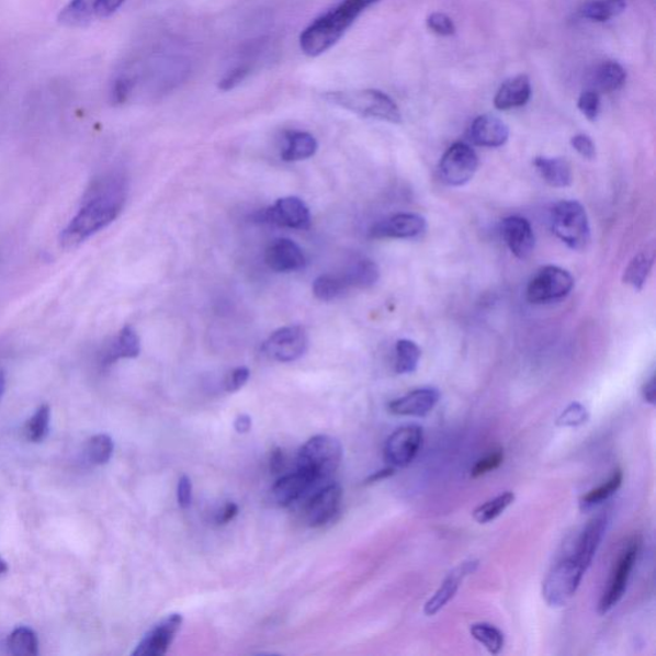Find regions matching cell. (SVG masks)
Instances as JSON below:
<instances>
[{
	"instance_id": "obj_1",
	"label": "cell",
	"mask_w": 656,
	"mask_h": 656,
	"mask_svg": "<svg viewBox=\"0 0 656 656\" xmlns=\"http://www.w3.org/2000/svg\"><path fill=\"white\" fill-rule=\"evenodd\" d=\"M126 202L125 180L111 174L97 180L82 197L81 208L60 235L66 248L79 246L121 215Z\"/></svg>"
},
{
	"instance_id": "obj_2",
	"label": "cell",
	"mask_w": 656,
	"mask_h": 656,
	"mask_svg": "<svg viewBox=\"0 0 656 656\" xmlns=\"http://www.w3.org/2000/svg\"><path fill=\"white\" fill-rule=\"evenodd\" d=\"M378 2L380 0H342L332 10L313 21L299 37L304 55L310 58L325 55L342 39L365 11Z\"/></svg>"
},
{
	"instance_id": "obj_3",
	"label": "cell",
	"mask_w": 656,
	"mask_h": 656,
	"mask_svg": "<svg viewBox=\"0 0 656 656\" xmlns=\"http://www.w3.org/2000/svg\"><path fill=\"white\" fill-rule=\"evenodd\" d=\"M324 99L328 104L339 106L341 110L364 118L385 121L396 125L401 122L399 106L384 91L376 89L335 90L327 91Z\"/></svg>"
},
{
	"instance_id": "obj_4",
	"label": "cell",
	"mask_w": 656,
	"mask_h": 656,
	"mask_svg": "<svg viewBox=\"0 0 656 656\" xmlns=\"http://www.w3.org/2000/svg\"><path fill=\"white\" fill-rule=\"evenodd\" d=\"M342 446L339 440L327 434L309 439L297 455V470L316 483L330 478L340 467Z\"/></svg>"
},
{
	"instance_id": "obj_5",
	"label": "cell",
	"mask_w": 656,
	"mask_h": 656,
	"mask_svg": "<svg viewBox=\"0 0 656 656\" xmlns=\"http://www.w3.org/2000/svg\"><path fill=\"white\" fill-rule=\"evenodd\" d=\"M552 228L556 238L574 250H584L591 240L589 217L581 203L563 201L552 212Z\"/></svg>"
},
{
	"instance_id": "obj_6",
	"label": "cell",
	"mask_w": 656,
	"mask_h": 656,
	"mask_svg": "<svg viewBox=\"0 0 656 656\" xmlns=\"http://www.w3.org/2000/svg\"><path fill=\"white\" fill-rule=\"evenodd\" d=\"M586 569L574 556L555 564L543 584V598L552 608H563L575 598Z\"/></svg>"
},
{
	"instance_id": "obj_7",
	"label": "cell",
	"mask_w": 656,
	"mask_h": 656,
	"mask_svg": "<svg viewBox=\"0 0 656 656\" xmlns=\"http://www.w3.org/2000/svg\"><path fill=\"white\" fill-rule=\"evenodd\" d=\"M641 544L643 543L640 536H632L618 555L607 589L599 602L600 614H607L622 600L638 559Z\"/></svg>"
},
{
	"instance_id": "obj_8",
	"label": "cell",
	"mask_w": 656,
	"mask_h": 656,
	"mask_svg": "<svg viewBox=\"0 0 656 656\" xmlns=\"http://www.w3.org/2000/svg\"><path fill=\"white\" fill-rule=\"evenodd\" d=\"M575 286L572 274L556 265H546L533 276L528 286L531 304H545L564 299Z\"/></svg>"
},
{
	"instance_id": "obj_9",
	"label": "cell",
	"mask_w": 656,
	"mask_h": 656,
	"mask_svg": "<svg viewBox=\"0 0 656 656\" xmlns=\"http://www.w3.org/2000/svg\"><path fill=\"white\" fill-rule=\"evenodd\" d=\"M478 157L468 144L455 143L442 156L439 163V177L445 185L463 186L475 177Z\"/></svg>"
},
{
	"instance_id": "obj_10",
	"label": "cell",
	"mask_w": 656,
	"mask_h": 656,
	"mask_svg": "<svg viewBox=\"0 0 656 656\" xmlns=\"http://www.w3.org/2000/svg\"><path fill=\"white\" fill-rule=\"evenodd\" d=\"M308 347V333L302 326H286L274 331L264 341L262 350L272 361L290 363L301 360Z\"/></svg>"
},
{
	"instance_id": "obj_11",
	"label": "cell",
	"mask_w": 656,
	"mask_h": 656,
	"mask_svg": "<svg viewBox=\"0 0 656 656\" xmlns=\"http://www.w3.org/2000/svg\"><path fill=\"white\" fill-rule=\"evenodd\" d=\"M126 0H71L58 14L59 24L83 27L113 16Z\"/></svg>"
},
{
	"instance_id": "obj_12",
	"label": "cell",
	"mask_w": 656,
	"mask_h": 656,
	"mask_svg": "<svg viewBox=\"0 0 656 656\" xmlns=\"http://www.w3.org/2000/svg\"><path fill=\"white\" fill-rule=\"evenodd\" d=\"M423 444V430L419 426H404L387 439L384 455L385 461L394 468L408 467L415 462Z\"/></svg>"
},
{
	"instance_id": "obj_13",
	"label": "cell",
	"mask_w": 656,
	"mask_h": 656,
	"mask_svg": "<svg viewBox=\"0 0 656 656\" xmlns=\"http://www.w3.org/2000/svg\"><path fill=\"white\" fill-rule=\"evenodd\" d=\"M257 220L293 230H308L312 217L307 204L301 197H281L272 207L258 213Z\"/></svg>"
},
{
	"instance_id": "obj_14",
	"label": "cell",
	"mask_w": 656,
	"mask_h": 656,
	"mask_svg": "<svg viewBox=\"0 0 656 656\" xmlns=\"http://www.w3.org/2000/svg\"><path fill=\"white\" fill-rule=\"evenodd\" d=\"M184 618L181 614L167 615L152 627L136 646L134 656H162L169 652Z\"/></svg>"
},
{
	"instance_id": "obj_15",
	"label": "cell",
	"mask_w": 656,
	"mask_h": 656,
	"mask_svg": "<svg viewBox=\"0 0 656 656\" xmlns=\"http://www.w3.org/2000/svg\"><path fill=\"white\" fill-rule=\"evenodd\" d=\"M426 219L415 213H400L381 220L371 228L375 239H415L426 231Z\"/></svg>"
},
{
	"instance_id": "obj_16",
	"label": "cell",
	"mask_w": 656,
	"mask_h": 656,
	"mask_svg": "<svg viewBox=\"0 0 656 656\" xmlns=\"http://www.w3.org/2000/svg\"><path fill=\"white\" fill-rule=\"evenodd\" d=\"M342 500V488L331 484L319 490L305 507V521L310 528H323L338 514Z\"/></svg>"
},
{
	"instance_id": "obj_17",
	"label": "cell",
	"mask_w": 656,
	"mask_h": 656,
	"mask_svg": "<svg viewBox=\"0 0 656 656\" xmlns=\"http://www.w3.org/2000/svg\"><path fill=\"white\" fill-rule=\"evenodd\" d=\"M439 400L438 388H417L388 404V411L395 416L422 418L431 414Z\"/></svg>"
},
{
	"instance_id": "obj_18",
	"label": "cell",
	"mask_w": 656,
	"mask_h": 656,
	"mask_svg": "<svg viewBox=\"0 0 656 656\" xmlns=\"http://www.w3.org/2000/svg\"><path fill=\"white\" fill-rule=\"evenodd\" d=\"M265 264L274 272L301 271L307 265V258L296 242L290 239L274 240L264 255Z\"/></svg>"
},
{
	"instance_id": "obj_19",
	"label": "cell",
	"mask_w": 656,
	"mask_h": 656,
	"mask_svg": "<svg viewBox=\"0 0 656 656\" xmlns=\"http://www.w3.org/2000/svg\"><path fill=\"white\" fill-rule=\"evenodd\" d=\"M502 238L518 259H528L535 249V234L531 224L523 217H508L502 220Z\"/></svg>"
},
{
	"instance_id": "obj_20",
	"label": "cell",
	"mask_w": 656,
	"mask_h": 656,
	"mask_svg": "<svg viewBox=\"0 0 656 656\" xmlns=\"http://www.w3.org/2000/svg\"><path fill=\"white\" fill-rule=\"evenodd\" d=\"M470 139L478 147L500 148L509 139V127L493 114H484L472 122Z\"/></svg>"
},
{
	"instance_id": "obj_21",
	"label": "cell",
	"mask_w": 656,
	"mask_h": 656,
	"mask_svg": "<svg viewBox=\"0 0 656 656\" xmlns=\"http://www.w3.org/2000/svg\"><path fill=\"white\" fill-rule=\"evenodd\" d=\"M608 518L604 514L592 518L577 541L574 558L587 570L591 566L595 554L604 539Z\"/></svg>"
},
{
	"instance_id": "obj_22",
	"label": "cell",
	"mask_w": 656,
	"mask_h": 656,
	"mask_svg": "<svg viewBox=\"0 0 656 656\" xmlns=\"http://www.w3.org/2000/svg\"><path fill=\"white\" fill-rule=\"evenodd\" d=\"M476 567L477 562H465L461 564L460 567L453 569L452 574H449V576L445 578V581L442 583L437 593H434L433 597L426 602L423 610L425 614L427 617L438 614L440 610L455 597V593L457 590H460L463 579L473 574Z\"/></svg>"
},
{
	"instance_id": "obj_23",
	"label": "cell",
	"mask_w": 656,
	"mask_h": 656,
	"mask_svg": "<svg viewBox=\"0 0 656 656\" xmlns=\"http://www.w3.org/2000/svg\"><path fill=\"white\" fill-rule=\"evenodd\" d=\"M316 484L315 479L297 470L292 475L282 476L274 484L272 497L280 507H290L297 500H301Z\"/></svg>"
},
{
	"instance_id": "obj_24",
	"label": "cell",
	"mask_w": 656,
	"mask_h": 656,
	"mask_svg": "<svg viewBox=\"0 0 656 656\" xmlns=\"http://www.w3.org/2000/svg\"><path fill=\"white\" fill-rule=\"evenodd\" d=\"M532 94L531 81L529 76L518 75L502 83L495 95V109L499 111H509L520 109L529 103Z\"/></svg>"
},
{
	"instance_id": "obj_25",
	"label": "cell",
	"mask_w": 656,
	"mask_h": 656,
	"mask_svg": "<svg viewBox=\"0 0 656 656\" xmlns=\"http://www.w3.org/2000/svg\"><path fill=\"white\" fill-rule=\"evenodd\" d=\"M140 338L132 326H125L116 339L105 348L102 355L103 367H109L121 360H134L140 354Z\"/></svg>"
},
{
	"instance_id": "obj_26",
	"label": "cell",
	"mask_w": 656,
	"mask_h": 656,
	"mask_svg": "<svg viewBox=\"0 0 656 656\" xmlns=\"http://www.w3.org/2000/svg\"><path fill=\"white\" fill-rule=\"evenodd\" d=\"M533 165L547 185L563 189L572 184V170L566 159L538 157Z\"/></svg>"
},
{
	"instance_id": "obj_27",
	"label": "cell",
	"mask_w": 656,
	"mask_h": 656,
	"mask_svg": "<svg viewBox=\"0 0 656 656\" xmlns=\"http://www.w3.org/2000/svg\"><path fill=\"white\" fill-rule=\"evenodd\" d=\"M285 148L281 158L285 162H299L316 155L318 143L316 137L305 132H287L285 134Z\"/></svg>"
},
{
	"instance_id": "obj_28",
	"label": "cell",
	"mask_w": 656,
	"mask_h": 656,
	"mask_svg": "<svg viewBox=\"0 0 656 656\" xmlns=\"http://www.w3.org/2000/svg\"><path fill=\"white\" fill-rule=\"evenodd\" d=\"M348 289H370L377 284L380 279L378 265L371 259L362 258L347 267L340 274Z\"/></svg>"
},
{
	"instance_id": "obj_29",
	"label": "cell",
	"mask_w": 656,
	"mask_h": 656,
	"mask_svg": "<svg viewBox=\"0 0 656 656\" xmlns=\"http://www.w3.org/2000/svg\"><path fill=\"white\" fill-rule=\"evenodd\" d=\"M625 80H627V73L624 68L614 60H608L595 70L591 80L592 90L597 93H614L624 86Z\"/></svg>"
},
{
	"instance_id": "obj_30",
	"label": "cell",
	"mask_w": 656,
	"mask_h": 656,
	"mask_svg": "<svg viewBox=\"0 0 656 656\" xmlns=\"http://www.w3.org/2000/svg\"><path fill=\"white\" fill-rule=\"evenodd\" d=\"M655 261L654 251L644 250L631 259L627 269L624 270L623 282L635 290H643L648 276H651Z\"/></svg>"
},
{
	"instance_id": "obj_31",
	"label": "cell",
	"mask_w": 656,
	"mask_h": 656,
	"mask_svg": "<svg viewBox=\"0 0 656 656\" xmlns=\"http://www.w3.org/2000/svg\"><path fill=\"white\" fill-rule=\"evenodd\" d=\"M627 7L625 0H591L586 3L579 14L586 20L606 22L620 16Z\"/></svg>"
},
{
	"instance_id": "obj_32",
	"label": "cell",
	"mask_w": 656,
	"mask_h": 656,
	"mask_svg": "<svg viewBox=\"0 0 656 656\" xmlns=\"http://www.w3.org/2000/svg\"><path fill=\"white\" fill-rule=\"evenodd\" d=\"M516 494L506 491L494 499L487 500L484 505L478 506L473 510V518L479 524L490 523L499 518L506 510L513 505Z\"/></svg>"
},
{
	"instance_id": "obj_33",
	"label": "cell",
	"mask_w": 656,
	"mask_h": 656,
	"mask_svg": "<svg viewBox=\"0 0 656 656\" xmlns=\"http://www.w3.org/2000/svg\"><path fill=\"white\" fill-rule=\"evenodd\" d=\"M421 349L415 341L403 339L396 342L395 347V371L399 375L414 373L419 361H421Z\"/></svg>"
},
{
	"instance_id": "obj_34",
	"label": "cell",
	"mask_w": 656,
	"mask_h": 656,
	"mask_svg": "<svg viewBox=\"0 0 656 656\" xmlns=\"http://www.w3.org/2000/svg\"><path fill=\"white\" fill-rule=\"evenodd\" d=\"M622 483L623 472L618 468L612 473V476L609 477L607 483L597 488H592V490L584 495V498L581 499V509L584 512L601 505L602 501L608 500L610 497H613V495L620 490Z\"/></svg>"
},
{
	"instance_id": "obj_35",
	"label": "cell",
	"mask_w": 656,
	"mask_h": 656,
	"mask_svg": "<svg viewBox=\"0 0 656 656\" xmlns=\"http://www.w3.org/2000/svg\"><path fill=\"white\" fill-rule=\"evenodd\" d=\"M471 635L493 655H499L505 648V635L490 623H475L471 625Z\"/></svg>"
},
{
	"instance_id": "obj_36",
	"label": "cell",
	"mask_w": 656,
	"mask_h": 656,
	"mask_svg": "<svg viewBox=\"0 0 656 656\" xmlns=\"http://www.w3.org/2000/svg\"><path fill=\"white\" fill-rule=\"evenodd\" d=\"M348 286L340 274H320L313 282V295L320 302H333L348 292Z\"/></svg>"
},
{
	"instance_id": "obj_37",
	"label": "cell",
	"mask_w": 656,
	"mask_h": 656,
	"mask_svg": "<svg viewBox=\"0 0 656 656\" xmlns=\"http://www.w3.org/2000/svg\"><path fill=\"white\" fill-rule=\"evenodd\" d=\"M9 651L16 656H35L39 654V641L36 633L25 625L14 630L9 637Z\"/></svg>"
},
{
	"instance_id": "obj_38",
	"label": "cell",
	"mask_w": 656,
	"mask_h": 656,
	"mask_svg": "<svg viewBox=\"0 0 656 656\" xmlns=\"http://www.w3.org/2000/svg\"><path fill=\"white\" fill-rule=\"evenodd\" d=\"M114 450V442L109 434L99 433L89 439L86 454L88 461L94 465H103L111 461Z\"/></svg>"
},
{
	"instance_id": "obj_39",
	"label": "cell",
	"mask_w": 656,
	"mask_h": 656,
	"mask_svg": "<svg viewBox=\"0 0 656 656\" xmlns=\"http://www.w3.org/2000/svg\"><path fill=\"white\" fill-rule=\"evenodd\" d=\"M50 408L42 406L25 425V437L32 442H42L49 433Z\"/></svg>"
},
{
	"instance_id": "obj_40",
	"label": "cell",
	"mask_w": 656,
	"mask_h": 656,
	"mask_svg": "<svg viewBox=\"0 0 656 656\" xmlns=\"http://www.w3.org/2000/svg\"><path fill=\"white\" fill-rule=\"evenodd\" d=\"M589 421V411L581 403H572L562 411V415L556 419V426L559 427H577Z\"/></svg>"
},
{
	"instance_id": "obj_41",
	"label": "cell",
	"mask_w": 656,
	"mask_h": 656,
	"mask_svg": "<svg viewBox=\"0 0 656 656\" xmlns=\"http://www.w3.org/2000/svg\"><path fill=\"white\" fill-rule=\"evenodd\" d=\"M505 462V452L501 449L494 450L490 454H487L483 460H479L471 471L472 478H478L487 475L495 470H498Z\"/></svg>"
},
{
	"instance_id": "obj_42",
	"label": "cell",
	"mask_w": 656,
	"mask_h": 656,
	"mask_svg": "<svg viewBox=\"0 0 656 656\" xmlns=\"http://www.w3.org/2000/svg\"><path fill=\"white\" fill-rule=\"evenodd\" d=\"M251 68L249 65H238L231 68L224 75V78L218 82V89L223 91H230L241 86L244 81L249 78Z\"/></svg>"
},
{
	"instance_id": "obj_43",
	"label": "cell",
	"mask_w": 656,
	"mask_h": 656,
	"mask_svg": "<svg viewBox=\"0 0 656 656\" xmlns=\"http://www.w3.org/2000/svg\"><path fill=\"white\" fill-rule=\"evenodd\" d=\"M578 110L589 121H597L600 111V95L595 90H586L578 99Z\"/></svg>"
},
{
	"instance_id": "obj_44",
	"label": "cell",
	"mask_w": 656,
	"mask_h": 656,
	"mask_svg": "<svg viewBox=\"0 0 656 656\" xmlns=\"http://www.w3.org/2000/svg\"><path fill=\"white\" fill-rule=\"evenodd\" d=\"M427 26H429L432 33L440 36H452L456 32L453 20L450 19L448 14L440 12L432 13L431 16L427 19Z\"/></svg>"
},
{
	"instance_id": "obj_45",
	"label": "cell",
	"mask_w": 656,
	"mask_h": 656,
	"mask_svg": "<svg viewBox=\"0 0 656 656\" xmlns=\"http://www.w3.org/2000/svg\"><path fill=\"white\" fill-rule=\"evenodd\" d=\"M570 144L579 156L589 160L597 158V148H595V144L589 136L585 134L576 135L572 137Z\"/></svg>"
},
{
	"instance_id": "obj_46",
	"label": "cell",
	"mask_w": 656,
	"mask_h": 656,
	"mask_svg": "<svg viewBox=\"0 0 656 656\" xmlns=\"http://www.w3.org/2000/svg\"><path fill=\"white\" fill-rule=\"evenodd\" d=\"M250 371L247 367L235 369L226 378L225 388L227 393H236L247 385Z\"/></svg>"
},
{
	"instance_id": "obj_47",
	"label": "cell",
	"mask_w": 656,
	"mask_h": 656,
	"mask_svg": "<svg viewBox=\"0 0 656 656\" xmlns=\"http://www.w3.org/2000/svg\"><path fill=\"white\" fill-rule=\"evenodd\" d=\"M178 501L182 509H188L193 501V484L188 476H182L178 485Z\"/></svg>"
},
{
	"instance_id": "obj_48",
	"label": "cell",
	"mask_w": 656,
	"mask_h": 656,
	"mask_svg": "<svg viewBox=\"0 0 656 656\" xmlns=\"http://www.w3.org/2000/svg\"><path fill=\"white\" fill-rule=\"evenodd\" d=\"M285 464H286V460H285L284 450L280 449V448H274L272 450L271 456H270L271 472L274 473V475H279V473L284 472Z\"/></svg>"
},
{
	"instance_id": "obj_49",
	"label": "cell",
	"mask_w": 656,
	"mask_h": 656,
	"mask_svg": "<svg viewBox=\"0 0 656 656\" xmlns=\"http://www.w3.org/2000/svg\"><path fill=\"white\" fill-rule=\"evenodd\" d=\"M238 513L239 507L236 506L235 502H227V505H225L223 509L219 510L216 517V522L217 524L225 525L227 523H230L234 520V518L238 516Z\"/></svg>"
},
{
	"instance_id": "obj_50",
	"label": "cell",
	"mask_w": 656,
	"mask_h": 656,
	"mask_svg": "<svg viewBox=\"0 0 656 656\" xmlns=\"http://www.w3.org/2000/svg\"><path fill=\"white\" fill-rule=\"evenodd\" d=\"M643 396L646 403L652 404V406H654L656 399V386L654 375L651 377V380L646 381L645 385L643 386Z\"/></svg>"
},
{
	"instance_id": "obj_51",
	"label": "cell",
	"mask_w": 656,
	"mask_h": 656,
	"mask_svg": "<svg viewBox=\"0 0 656 656\" xmlns=\"http://www.w3.org/2000/svg\"><path fill=\"white\" fill-rule=\"evenodd\" d=\"M251 426H253V422H251V418L248 415H240L235 419L234 427L236 432L248 433L251 430Z\"/></svg>"
},
{
	"instance_id": "obj_52",
	"label": "cell",
	"mask_w": 656,
	"mask_h": 656,
	"mask_svg": "<svg viewBox=\"0 0 656 656\" xmlns=\"http://www.w3.org/2000/svg\"><path fill=\"white\" fill-rule=\"evenodd\" d=\"M393 475H395V468L394 467H388L385 470H381L376 473H373L372 476H370L367 479H365V485H372V484H376L380 483V480L386 479L388 477H392Z\"/></svg>"
},
{
	"instance_id": "obj_53",
	"label": "cell",
	"mask_w": 656,
	"mask_h": 656,
	"mask_svg": "<svg viewBox=\"0 0 656 656\" xmlns=\"http://www.w3.org/2000/svg\"><path fill=\"white\" fill-rule=\"evenodd\" d=\"M5 392V375L3 371H0V398H2Z\"/></svg>"
},
{
	"instance_id": "obj_54",
	"label": "cell",
	"mask_w": 656,
	"mask_h": 656,
	"mask_svg": "<svg viewBox=\"0 0 656 656\" xmlns=\"http://www.w3.org/2000/svg\"><path fill=\"white\" fill-rule=\"evenodd\" d=\"M9 569V564L0 556V576L5 575Z\"/></svg>"
}]
</instances>
